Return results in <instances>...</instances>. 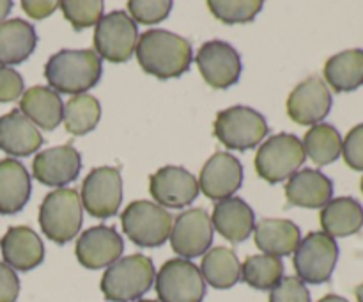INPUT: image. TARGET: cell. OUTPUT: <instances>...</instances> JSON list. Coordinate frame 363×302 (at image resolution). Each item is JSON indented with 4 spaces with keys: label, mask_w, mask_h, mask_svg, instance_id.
I'll use <instances>...</instances> for the list:
<instances>
[{
    "label": "cell",
    "mask_w": 363,
    "mask_h": 302,
    "mask_svg": "<svg viewBox=\"0 0 363 302\" xmlns=\"http://www.w3.org/2000/svg\"><path fill=\"white\" fill-rule=\"evenodd\" d=\"M135 53L142 70L160 80L181 77L194 60L190 41L163 28L144 32L138 38Z\"/></svg>",
    "instance_id": "obj_1"
},
{
    "label": "cell",
    "mask_w": 363,
    "mask_h": 302,
    "mask_svg": "<svg viewBox=\"0 0 363 302\" xmlns=\"http://www.w3.org/2000/svg\"><path fill=\"white\" fill-rule=\"evenodd\" d=\"M101 73V59L92 50H60L45 66V78L62 95H84L98 84Z\"/></svg>",
    "instance_id": "obj_2"
},
{
    "label": "cell",
    "mask_w": 363,
    "mask_h": 302,
    "mask_svg": "<svg viewBox=\"0 0 363 302\" xmlns=\"http://www.w3.org/2000/svg\"><path fill=\"white\" fill-rule=\"evenodd\" d=\"M156 279L155 265L144 254L117 259L101 277V291L110 302H137L151 290Z\"/></svg>",
    "instance_id": "obj_3"
},
{
    "label": "cell",
    "mask_w": 363,
    "mask_h": 302,
    "mask_svg": "<svg viewBox=\"0 0 363 302\" xmlns=\"http://www.w3.org/2000/svg\"><path fill=\"white\" fill-rule=\"evenodd\" d=\"M84 222L80 194L73 188H57L39 206V226L45 237L64 245L73 240Z\"/></svg>",
    "instance_id": "obj_4"
},
{
    "label": "cell",
    "mask_w": 363,
    "mask_h": 302,
    "mask_svg": "<svg viewBox=\"0 0 363 302\" xmlns=\"http://www.w3.org/2000/svg\"><path fill=\"white\" fill-rule=\"evenodd\" d=\"M172 215L151 201H133L121 215L123 231L138 247H160L170 238Z\"/></svg>",
    "instance_id": "obj_5"
},
{
    "label": "cell",
    "mask_w": 363,
    "mask_h": 302,
    "mask_svg": "<svg viewBox=\"0 0 363 302\" xmlns=\"http://www.w3.org/2000/svg\"><path fill=\"white\" fill-rule=\"evenodd\" d=\"M303 142L293 134H277L266 139L255 155V171L268 183H280L305 163Z\"/></svg>",
    "instance_id": "obj_6"
},
{
    "label": "cell",
    "mask_w": 363,
    "mask_h": 302,
    "mask_svg": "<svg viewBox=\"0 0 363 302\" xmlns=\"http://www.w3.org/2000/svg\"><path fill=\"white\" fill-rule=\"evenodd\" d=\"M268 134L266 117L250 107H230L218 112L215 119V137L227 149L247 151L255 148Z\"/></svg>",
    "instance_id": "obj_7"
},
{
    "label": "cell",
    "mask_w": 363,
    "mask_h": 302,
    "mask_svg": "<svg viewBox=\"0 0 363 302\" xmlns=\"http://www.w3.org/2000/svg\"><path fill=\"white\" fill-rule=\"evenodd\" d=\"M339 259V245L335 238L323 231H312L300 240L294 251L293 265L298 279L308 284H321L330 281Z\"/></svg>",
    "instance_id": "obj_8"
},
{
    "label": "cell",
    "mask_w": 363,
    "mask_h": 302,
    "mask_svg": "<svg viewBox=\"0 0 363 302\" xmlns=\"http://www.w3.org/2000/svg\"><path fill=\"white\" fill-rule=\"evenodd\" d=\"M137 43V23L124 11H112L96 25L94 46L99 59L113 64L128 63L133 57Z\"/></svg>",
    "instance_id": "obj_9"
},
{
    "label": "cell",
    "mask_w": 363,
    "mask_h": 302,
    "mask_svg": "<svg viewBox=\"0 0 363 302\" xmlns=\"http://www.w3.org/2000/svg\"><path fill=\"white\" fill-rule=\"evenodd\" d=\"M160 302H202L206 283L201 270L190 259H169L155 279Z\"/></svg>",
    "instance_id": "obj_10"
},
{
    "label": "cell",
    "mask_w": 363,
    "mask_h": 302,
    "mask_svg": "<svg viewBox=\"0 0 363 302\" xmlns=\"http://www.w3.org/2000/svg\"><path fill=\"white\" fill-rule=\"evenodd\" d=\"M84 208L98 219L113 217L123 203V178L117 167L101 166L92 169L82 183Z\"/></svg>",
    "instance_id": "obj_11"
},
{
    "label": "cell",
    "mask_w": 363,
    "mask_h": 302,
    "mask_svg": "<svg viewBox=\"0 0 363 302\" xmlns=\"http://www.w3.org/2000/svg\"><path fill=\"white\" fill-rule=\"evenodd\" d=\"M201 75L213 89H227L241 77V57L233 45L225 41L204 43L195 57Z\"/></svg>",
    "instance_id": "obj_12"
},
{
    "label": "cell",
    "mask_w": 363,
    "mask_h": 302,
    "mask_svg": "<svg viewBox=\"0 0 363 302\" xmlns=\"http://www.w3.org/2000/svg\"><path fill=\"white\" fill-rule=\"evenodd\" d=\"M213 244V224L208 212L190 208L179 213L172 222L170 245L181 258H197L206 254Z\"/></svg>",
    "instance_id": "obj_13"
},
{
    "label": "cell",
    "mask_w": 363,
    "mask_h": 302,
    "mask_svg": "<svg viewBox=\"0 0 363 302\" xmlns=\"http://www.w3.org/2000/svg\"><path fill=\"white\" fill-rule=\"evenodd\" d=\"M243 185V166L227 151L215 153L204 163L199 176V188L211 201H225L233 198Z\"/></svg>",
    "instance_id": "obj_14"
},
{
    "label": "cell",
    "mask_w": 363,
    "mask_h": 302,
    "mask_svg": "<svg viewBox=\"0 0 363 302\" xmlns=\"http://www.w3.org/2000/svg\"><path fill=\"white\" fill-rule=\"evenodd\" d=\"M149 192L162 206L184 208L197 199L199 180L183 167L165 166L149 178Z\"/></svg>",
    "instance_id": "obj_15"
},
{
    "label": "cell",
    "mask_w": 363,
    "mask_h": 302,
    "mask_svg": "<svg viewBox=\"0 0 363 302\" xmlns=\"http://www.w3.org/2000/svg\"><path fill=\"white\" fill-rule=\"evenodd\" d=\"M332 92L318 77L307 78L287 98V114L298 124H319L332 110Z\"/></svg>",
    "instance_id": "obj_16"
},
{
    "label": "cell",
    "mask_w": 363,
    "mask_h": 302,
    "mask_svg": "<svg viewBox=\"0 0 363 302\" xmlns=\"http://www.w3.org/2000/svg\"><path fill=\"white\" fill-rule=\"evenodd\" d=\"M123 251V237L113 227L103 226V224L84 231L82 237H78L77 247H74L78 261L85 269L92 270L113 265L117 259H121Z\"/></svg>",
    "instance_id": "obj_17"
},
{
    "label": "cell",
    "mask_w": 363,
    "mask_h": 302,
    "mask_svg": "<svg viewBox=\"0 0 363 302\" xmlns=\"http://www.w3.org/2000/svg\"><path fill=\"white\" fill-rule=\"evenodd\" d=\"M82 169V156L71 144L57 146L35 155L32 174L35 180L48 187L64 188L78 178Z\"/></svg>",
    "instance_id": "obj_18"
},
{
    "label": "cell",
    "mask_w": 363,
    "mask_h": 302,
    "mask_svg": "<svg viewBox=\"0 0 363 302\" xmlns=\"http://www.w3.org/2000/svg\"><path fill=\"white\" fill-rule=\"evenodd\" d=\"M4 261L13 270L28 272L45 259V245L32 227L13 226L0 240Z\"/></svg>",
    "instance_id": "obj_19"
},
{
    "label": "cell",
    "mask_w": 363,
    "mask_h": 302,
    "mask_svg": "<svg viewBox=\"0 0 363 302\" xmlns=\"http://www.w3.org/2000/svg\"><path fill=\"white\" fill-rule=\"evenodd\" d=\"M333 195V183L318 169H301L286 185L287 203L300 208H325Z\"/></svg>",
    "instance_id": "obj_20"
},
{
    "label": "cell",
    "mask_w": 363,
    "mask_h": 302,
    "mask_svg": "<svg viewBox=\"0 0 363 302\" xmlns=\"http://www.w3.org/2000/svg\"><path fill=\"white\" fill-rule=\"evenodd\" d=\"M45 139L38 126L20 112L11 110L0 116V149L13 156H28L38 151Z\"/></svg>",
    "instance_id": "obj_21"
},
{
    "label": "cell",
    "mask_w": 363,
    "mask_h": 302,
    "mask_svg": "<svg viewBox=\"0 0 363 302\" xmlns=\"http://www.w3.org/2000/svg\"><path fill=\"white\" fill-rule=\"evenodd\" d=\"M211 224L223 238L233 244H240L255 230V213L243 199L230 198L216 203Z\"/></svg>",
    "instance_id": "obj_22"
},
{
    "label": "cell",
    "mask_w": 363,
    "mask_h": 302,
    "mask_svg": "<svg viewBox=\"0 0 363 302\" xmlns=\"http://www.w3.org/2000/svg\"><path fill=\"white\" fill-rule=\"evenodd\" d=\"M20 112L43 130H55L62 123L64 103L59 92L45 85H34L21 95Z\"/></svg>",
    "instance_id": "obj_23"
},
{
    "label": "cell",
    "mask_w": 363,
    "mask_h": 302,
    "mask_svg": "<svg viewBox=\"0 0 363 302\" xmlns=\"http://www.w3.org/2000/svg\"><path fill=\"white\" fill-rule=\"evenodd\" d=\"M32 183L27 169L14 158L0 160V213L21 212L30 199Z\"/></svg>",
    "instance_id": "obj_24"
},
{
    "label": "cell",
    "mask_w": 363,
    "mask_h": 302,
    "mask_svg": "<svg viewBox=\"0 0 363 302\" xmlns=\"http://www.w3.org/2000/svg\"><path fill=\"white\" fill-rule=\"evenodd\" d=\"M38 45L34 25L13 18L0 23V66H16L25 63Z\"/></svg>",
    "instance_id": "obj_25"
},
{
    "label": "cell",
    "mask_w": 363,
    "mask_h": 302,
    "mask_svg": "<svg viewBox=\"0 0 363 302\" xmlns=\"http://www.w3.org/2000/svg\"><path fill=\"white\" fill-rule=\"evenodd\" d=\"M255 245L264 254L289 256L300 244V227L287 219H264L255 224Z\"/></svg>",
    "instance_id": "obj_26"
},
{
    "label": "cell",
    "mask_w": 363,
    "mask_h": 302,
    "mask_svg": "<svg viewBox=\"0 0 363 302\" xmlns=\"http://www.w3.org/2000/svg\"><path fill=\"white\" fill-rule=\"evenodd\" d=\"M323 233L332 238H344L358 233L363 226V206L354 198L332 199L321 210Z\"/></svg>",
    "instance_id": "obj_27"
},
{
    "label": "cell",
    "mask_w": 363,
    "mask_h": 302,
    "mask_svg": "<svg viewBox=\"0 0 363 302\" xmlns=\"http://www.w3.org/2000/svg\"><path fill=\"white\" fill-rule=\"evenodd\" d=\"M325 80L335 92L357 91L363 85V50H346L325 64Z\"/></svg>",
    "instance_id": "obj_28"
},
{
    "label": "cell",
    "mask_w": 363,
    "mask_h": 302,
    "mask_svg": "<svg viewBox=\"0 0 363 302\" xmlns=\"http://www.w3.org/2000/svg\"><path fill=\"white\" fill-rule=\"evenodd\" d=\"M201 274L204 283L216 290L233 288L241 279V263L238 254L229 247L209 249L201 263Z\"/></svg>",
    "instance_id": "obj_29"
},
{
    "label": "cell",
    "mask_w": 363,
    "mask_h": 302,
    "mask_svg": "<svg viewBox=\"0 0 363 302\" xmlns=\"http://www.w3.org/2000/svg\"><path fill=\"white\" fill-rule=\"evenodd\" d=\"M305 155L315 166H328L342 155V137L339 130L328 123L314 124L305 134L303 139Z\"/></svg>",
    "instance_id": "obj_30"
},
{
    "label": "cell",
    "mask_w": 363,
    "mask_h": 302,
    "mask_svg": "<svg viewBox=\"0 0 363 302\" xmlns=\"http://www.w3.org/2000/svg\"><path fill=\"white\" fill-rule=\"evenodd\" d=\"M101 119V105L91 95H78L64 105V126L71 135H85L94 130Z\"/></svg>",
    "instance_id": "obj_31"
},
{
    "label": "cell",
    "mask_w": 363,
    "mask_h": 302,
    "mask_svg": "<svg viewBox=\"0 0 363 302\" xmlns=\"http://www.w3.org/2000/svg\"><path fill=\"white\" fill-rule=\"evenodd\" d=\"M284 263L277 256H248L241 265V279L255 290H273L284 279Z\"/></svg>",
    "instance_id": "obj_32"
},
{
    "label": "cell",
    "mask_w": 363,
    "mask_h": 302,
    "mask_svg": "<svg viewBox=\"0 0 363 302\" xmlns=\"http://www.w3.org/2000/svg\"><path fill=\"white\" fill-rule=\"evenodd\" d=\"M261 0H209L208 7L213 16L227 25L248 23L261 13Z\"/></svg>",
    "instance_id": "obj_33"
},
{
    "label": "cell",
    "mask_w": 363,
    "mask_h": 302,
    "mask_svg": "<svg viewBox=\"0 0 363 302\" xmlns=\"http://www.w3.org/2000/svg\"><path fill=\"white\" fill-rule=\"evenodd\" d=\"M59 7L62 9L66 20L73 25L74 31L98 25L103 18V6L101 0H62L59 2Z\"/></svg>",
    "instance_id": "obj_34"
},
{
    "label": "cell",
    "mask_w": 363,
    "mask_h": 302,
    "mask_svg": "<svg viewBox=\"0 0 363 302\" xmlns=\"http://www.w3.org/2000/svg\"><path fill=\"white\" fill-rule=\"evenodd\" d=\"M128 9L135 23L155 25L169 16L172 11V2L170 0H130Z\"/></svg>",
    "instance_id": "obj_35"
},
{
    "label": "cell",
    "mask_w": 363,
    "mask_h": 302,
    "mask_svg": "<svg viewBox=\"0 0 363 302\" xmlns=\"http://www.w3.org/2000/svg\"><path fill=\"white\" fill-rule=\"evenodd\" d=\"M269 302H312L311 291L298 277H284L269 293Z\"/></svg>",
    "instance_id": "obj_36"
},
{
    "label": "cell",
    "mask_w": 363,
    "mask_h": 302,
    "mask_svg": "<svg viewBox=\"0 0 363 302\" xmlns=\"http://www.w3.org/2000/svg\"><path fill=\"white\" fill-rule=\"evenodd\" d=\"M342 156L354 171H363V123L351 128L342 141Z\"/></svg>",
    "instance_id": "obj_37"
},
{
    "label": "cell",
    "mask_w": 363,
    "mask_h": 302,
    "mask_svg": "<svg viewBox=\"0 0 363 302\" xmlns=\"http://www.w3.org/2000/svg\"><path fill=\"white\" fill-rule=\"evenodd\" d=\"M23 78L13 68L0 66V103L14 102L23 95Z\"/></svg>",
    "instance_id": "obj_38"
},
{
    "label": "cell",
    "mask_w": 363,
    "mask_h": 302,
    "mask_svg": "<svg viewBox=\"0 0 363 302\" xmlns=\"http://www.w3.org/2000/svg\"><path fill=\"white\" fill-rule=\"evenodd\" d=\"M20 295V279L6 263H0V302H16Z\"/></svg>",
    "instance_id": "obj_39"
},
{
    "label": "cell",
    "mask_w": 363,
    "mask_h": 302,
    "mask_svg": "<svg viewBox=\"0 0 363 302\" xmlns=\"http://www.w3.org/2000/svg\"><path fill=\"white\" fill-rule=\"evenodd\" d=\"M21 7H23L25 13L30 18H34V20H43V18L53 14V11L59 7V2H55V0H48V2H45V0H39V2L38 0H23V2H21Z\"/></svg>",
    "instance_id": "obj_40"
},
{
    "label": "cell",
    "mask_w": 363,
    "mask_h": 302,
    "mask_svg": "<svg viewBox=\"0 0 363 302\" xmlns=\"http://www.w3.org/2000/svg\"><path fill=\"white\" fill-rule=\"evenodd\" d=\"M11 9H13V2L11 0H0V23L11 13Z\"/></svg>",
    "instance_id": "obj_41"
},
{
    "label": "cell",
    "mask_w": 363,
    "mask_h": 302,
    "mask_svg": "<svg viewBox=\"0 0 363 302\" xmlns=\"http://www.w3.org/2000/svg\"><path fill=\"white\" fill-rule=\"evenodd\" d=\"M318 302H350V301H347V298H344V297H340V295L330 293V295H325V297H323L321 301H318Z\"/></svg>",
    "instance_id": "obj_42"
},
{
    "label": "cell",
    "mask_w": 363,
    "mask_h": 302,
    "mask_svg": "<svg viewBox=\"0 0 363 302\" xmlns=\"http://www.w3.org/2000/svg\"><path fill=\"white\" fill-rule=\"evenodd\" d=\"M354 295H357L358 302H363V283L357 288V290H354Z\"/></svg>",
    "instance_id": "obj_43"
},
{
    "label": "cell",
    "mask_w": 363,
    "mask_h": 302,
    "mask_svg": "<svg viewBox=\"0 0 363 302\" xmlns=\"http://www.w3.org/2000/svg\"><path fill=\"white\" fill-rule=\"evenodd\" d=\"M137 302H160V301H145L144 298V301H137Z\"/></svg>",
    "instance_id": "obj_44"
},
{
    "label": "cell",
    "mask_w": 363,
    "mask_h": 302,
    "mask_svg": "<svg viewBox=\"0 0 363 302\" xmlns=\"http://www.w3.org/2000/svg\"><path fill=\"white\" fill-rule=\"evenodd\" d=\"M360 188H362V194H363V178H362V183H360Z\"/></svg>",
    "instance_id": "obj_45"
}]
</instances>
